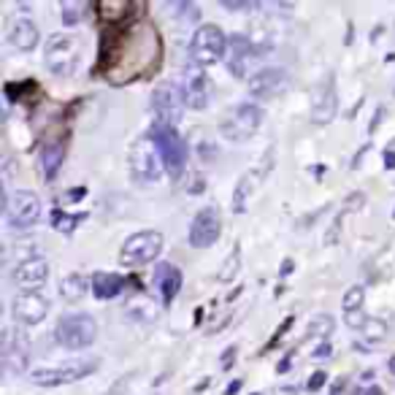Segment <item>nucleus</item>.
Masks as SVG:
<instances>
[{"mask_svg": "<svg viewBox=\"0 0 395 395\" xmlns=\"http://www.w3.org/2000/svg\"><path fill=\"white\" fill-rule=\"evenodd\" d=\"M290 90V74L285 68H260L258 74L249 76V92L252 98H279Z\"/></svg>", "mask_w": 395, "mask_h": 395, "instance_id": "obj_13", "label": "nucleus"}, {"mask_svg": "<svg viewBox=\"0 0 395 395\" xmlns=\"http://www.w3.org/2000/svg\"><path fill=\"white\" fill-rule=\"evenodd\" d=\"M46 279H49V263L44 258L19 260L16 268L11 271V282L19 290H38Z\"/></svg>", "mask_w": 395, "mask_h": 395, "instance_id": "obj_16", "label": "nucleus"}, {"mask_svg": "<svg viewBox=\"0 0 395 395\" xmlns=\"http://www.w3.org/2000/svg\"><path fill=\"white\" fill-rule=\"evenodd\" d=\"M206 187H203V176H195L193 179V184H190V195H200Z\"/></svg>", "mask_w": 395, "mask_h": 395, "instance_id": "obj_41", "label": "nucleus"}, {"mask_svg": "<svg viewBox=\"0 0 395 395\" xmlns=\"http://www.w3.org/2000/svg\"><path fill=\"white\" fill-rule=\"evenodd\" d=\"M8 41L19 52H33L38 46V41H41V33H38V28L33 25L30 19L16 16L14 22H11V28H8Z\"/></svg>", "mask_w": 395, "mask_h": 395, "instance_id": "obj_19", "label": "nucleus"}, {"mask_svg": "<svg viewBox=\"0 0 395 395\" xmlns=\"http://www.w3.org/2000/svg\"><path fill=\"white\" fill-rule=\"evenodd\" d=\"M228 55V38L222 28L217 25H200L193 38H190V57L195 65L206 68V65H214V62L225 60Z\"/></svg>", "mask_w": 395, "mask_h": 395, "instance_id": "obj_4", "label": "nucleus"}, {"mask_svg": "<svg viewBox=\"0 0 395 395\" xmlns=\"http://www.w3.org/2000/svg\"><path fill=\"white\" fill-rule=\"evenodd\" d=\"M236 355H239V347H236V344H230L228 350L222 352V368H225V371H228L230 365H233V360H236Z\"/></svg>", "mask_w": 395, "mask_h": 395, "instance_id": "obj_37", "label": "nucleus"}, {"mask_svg": "<svg viewBox=\"0 0 395 395\" xmlns=\"http://www.w3.org/2000/svg\"><path fill=\"white\" fill-rule=\"evenodd\" d=\"M384 168H387V171H395V152L393 149H387V152H384Z\"/></svg>", "mask_w": 395, "mask_h": 395, "instance_id": "obj_44", "label": "nucleus"}, {"mask_svg": "<svg viewBox=\"0 0 395 395\" xmlns=\"http://www.w3.org/2000/svg\"><path fill=\"white\" fill-rule=\"evenodd\" d=\"M390 371L395 374V357H390Z\"/></svg>", "mask_w": 395, "mask_h": 395, "instance_id": "obj_48", "label": "nucleus"}, {"mask_svg": "<svg viewBox=\"0 0 395 395\" xmlns=\"http://www.w3.org/2000/svg\"><path fill=\"white\" fill-rule=\"evenodd\" d=\"M149 141L157 147V152L163 157V166L168 168V173L171 176H179L184 171V163H187V144L176 133V127L163 120H154L152 127H149Z\"/></svg>", "mask_w": 395, "mask_h": 395, "instance_id": "obj_2", "label": "nucleus"}, {"mask_svg": "<svg viewBox=\"0 0 395 395\" xmlns=\"http://www.w3.org/2000/svg\"><path fill=\"white\" fill-rule=\"evenodd\" d=\"M222 6H225V8H230V11H244V8H258V3H233V0H225Z\"/></svg>", "mask_w": 395, "mask_h": 395, "instance_id": "obj_39", "label": "nucleus"}, {"mask_svg": "<svg viewBox=\"0 0 395 395\" xmlns=\"http://www.w3.org/2000/svg\"><path fill=\"white\" fill-rule=\"evenodd\" d=\"M344 214H347V212L338 214V217L333 219V225L328 228L325 239H322V244H325V246H336V244H338V239H341V222H344Z\"/></svg>", "mask_w": 395, "mask_h": 395, "instance_id": "obj_31", "label": "nucleus"}, {"mask_svg": "<svg viewBox=\"0 0 395 395\" xmlns=\"http://www.w3.org/2000/svg\"><path fill=\"white\" fill-rule=\"evenodd\" d=\"M184 98H187V106L200 111V108L209 106V101H212L214 95V84L212 79L203 74V68L200 65H190L187 71H184Z\"/></svg>", "mask_w": 395, "mask_h": 395, "instance_id": "obj_14", "label": "nucleus"}, {"mask_svg": "<svg viewBox=\"0 0 395 395\" xmlns=\"http://www.w3.org/2000/svg\"><path fill=\"white\" fill-rule=\"evenodd\" d=\"M219 233H222V217L214 206H206L195 214V219L190 225V246L206 249V246L217 244Z\"/></svg>", "mask_w": 395, "mask_h": 395, "instance_id": "obj_12", "label": "nucleus"}, {"mask_svg": "<svg viewBox=\"0 0 395 395\" xmlns=\"http://www.w3.org/2000/svg\"><path fill=\"white\" fill-rule=\"evenodd\" d=\"M154 285L163 292V301L171 304L182 290V271L176 265H171V263H160L157 271H154Z\"/></svg>", "mask_w": 395, "mask_h": 395, "instance_id": "obj_20", "label": "nucleus"}, {"mask_svg": "<svg viewBox=\"0 0 395 395\" xmlns=\"http://www.w3.org/2000/svg\"><path fill=\"white\" fill-rule=\"evenodd\" d=\"M87 195V187H76V190H71V198L74 200H79V198H84Z\"/></svg>", "mask_w": 395, "mask_h": 395, "instance_id": "obj_46", "label": "nucleus"}, {"mask_svg": "<svg viewBox=\"0 0 395 395\" xmlns=\"http://www.w3.org/2000/svg\"><path fill=\"white\" fill-rule=\"evenodd\" d=\"M87 290H92V282H87L84 274H68L60 279V295L71 304L81 301L87 295Z\"/></svg>", "mask_w": 395, "mask_h": 395, "instance_id": "obj_23", "label": "nucleus"}, {"mask_svg": "<svg viewBox=\"0 0 395 395\" xmlns=\"http://www.w3.org/2000/svg\"><path fill=\"white\" fill-rule=\"evenodd\" d=\"M79 19H81V14H79V6H74V3L62 6V22H65L68 28H74Z\"/></svg>", "mask_w": 395, "mask_h": 395, "instance_id": "obj_34", "label": "nucleus"}, {"mask_svg": "<svg viewBox=\"0 0 395 395\" xmlns=\"http://www.w3.org/2000/svg\"><path fill=\"white\" fill-rule=\"evenodd\" d=\"M255 57V49H252V38L244 35V33H236L228 41V55H225V62H228L230 74L236 79L246 76V62Z\"/></svg>", "mask_w": 395, "mask_h": 395, "instance_id": "obj_17", "label": "nucleus"}, {"mask_svg": "<svg viewBox=\"0 0 395 395\" xmlns=\"http://www.w3.org/2000/svg\"><path fill=\"white\" fill-rule=\"evenodd\" d=\"M393 217H395V212H393Z\"/></svg>", "mask_w": 395, "mask_h": 395, "instance_id": "obj_50", "label": "nucleus"}, {"mask_svg": "<svg viewBox=\"0 0 395 395\" xmlns=\"http://www.w3.org/2000/svg\"><path fill=\"white\" fill-rule=\"evenodd\" d=\"M239 265H241V252H239V246H233V252H230V258L222 263V268H219V282H233L236 279V274H239Z\"/></svg>", "mask_w": 395, "mask_h": 395, "instance_id": "obj_27", "label": "nucleus"}, {"mask_svg": "<svg viewBox=\"0 0 395 395\" xmlns=\"http://www.w3.org/2000/svg\"><path fill=\"white\" fill-rule=\"evenodd\" d=\"M130 176L133 182L141 184V187H149V184L160 182L163 176V157L157 152L149 138H138L136 144L130 147Z\"/></svg>", "mask_w": 395, "mask_h": 395, "instance_id": "obj_6", "label": "nucleus"}, {"mask_svg": "<svg viewBox=\"0 0 395 395\" xmlns=\"http://www.w3.org/2000/svg\"><path fill=\"white\" fill-rule=\"evenodd\" d=\"M336 328V319L331 314H314V319L309 322V328H306V338H328V336L333 333Z\"/></svg>", "mask_w": 395, "mask_h": 395, "instance_id": "obj_25", "label": "nucleus"}, {"mask_svg": "<svg viewBox=\"0 0 395 395\" xmlns=\"http://www.w3.org/2000/svg\"><path fill=\"white\" fill-rule=\"evenodd\" d=\"M65 163V138L60 136H52L46 138L41 144V152H38V166H41V173L44 179H55L57 171Z\"/></svg>", "mask_w": 395, "mask_h": 395, "instance_id": "obj_18", "label": "nucleus"}, {"mask_svg": "<svg viewBox=\"0 0 395 395\" xmlns=\"http://www.w3.org/2000/svg\"><path fill=\"white\" fill-rule=\"evenodd\" d=\"M263 125V108L258 103H239L225 114L222 120V136L233 141V144H241L255 136Z\"/></svg>", "mask_w": 395, "mask_h": 395, "instance_id": "obj_7", "label": "nucleus"}, {"mask_svg": "<svg viewBox=\"0 0 395 395\" xmlns=\"http://www.w3.org/2000/svg\"><path fill=\"white\" fill-rule=\"evenodd\" d=\"M184 106H187V98H184V90L179 84H157L152 92V111L157 114V120L168 122L176 127V122H182L184 117Z\"/></svg>", "mask_w": 395, "mask_h": 395, "instance_id": "obj_10", "label": "nucleus"}, {"mask_svg": "<svg viewBox=\"0 0 395 395\" xmlns=\"http://www.w3.org/2000/svg\"><path fill=\"white\" fill-rule=\"evenodd\" d=\"M241 384H244L241 379L230 382V384H228V390H225V395H236V393H239V390H241Z\"/></svg>", "mask_w": 395, "mask_h": 395, "instance_id": "obj_45", "label": "nucleus"}, {"mask_svg": "<svg viewBox=\"0 0 395 395\" xmlns=\"http://www.w3.org/2000/svg\"><path fill=\"white\" fill-rule=\"evenodd\" d=\"M344 322H347V328H352V331H363L368 317L360 314V311H350V314H344Z\"/></svg>", "mask_w": 395, "mask_h": 395, "instance_id": "obj_33", "label": "nucleus"}, {"mask_svg": "<svg viewBox=\"0 0 395 395\" xmlns=\"http://www.w3.org/2000/svg\"><path fill=\"white\" fill-rule=\"evenodd\" d=\"M290 325H292V317L285 319V325H282V328H279V331H276V333H274V338H271V344H268V350H271V347H276V341H279L282 336L287 333V331H290Z\"/></svg>", "mask_w": 395, "mask_h": 395, "instance_id": "obj_40", "label": "nucleus"}, {"mask_svg": "<svg viewBox=\"0 0 395 395\" xmlns=\"http://www.w3.org/2000/svg\"><path fill=\"white\" fill-rule=\"evenodd\" d=\"M160 57V38L149 22L138 19L133 25L108 35V52L101 55L98 71L114 84H125L152 71Z\"/></svg>", "mask_w": 395, "mask_h": 395, "instance_id": "obj_1", "label": "nucleus"}, {"mask_svg": "<svg viewBox=\"0 0 395 395\" xmlns=\"http://www.w3.org/2000/svg\"><path fill=\"white\" fill-rule=\"evenodd\" d=\"M98 336V325L90 314H68L57 322L55 338L65 350H87Z\"/></svg>", "mask_w": 395, "mask_h": 395, "instance_id": "obj_8", "label": "nucleus"}, {"mask_svg": "<svg viewBox=\"0 0 395 395\" xmlns=\"http://www.w3.org/2000/svg\"><path fill=\"white\" fill-rule=\"evenodd\" d=\"M331 344H328V341H322V344H319L317 350L311 352V357H314V360H325V357H331Z\"/></svg>", "mask_w": 395, "mask_h": 395, "instance_id": "obj_38", "label": "nucleus"}, {"mask_svg": "<svg viewBox=\"0 0 395 395\" xmlns=\"http://www.w3.org/2000/svg\"><path fill=\"white\" fill-rule=\"evenodd\" d=\"M365 206V193H352L344 198V212H360Z\"/></svg>", "mask_w": 395, "mask_h": 395, "instance_id": "obj_32", "label": "nucleus"}, {"mask_svg": "<svg viewBox=\"0 0 395 395\" xmlns=\"http://www.w3.org/2000/svg\"><path fill=\"white\" fill-rule=\"evenodd\" d=\"M328 382V377H325V371H314L311 374V379H309V384H306V390H311V393H317L319 387Z\"/></svg>", "mask_w": 395, "mask_h": 395, "instance_id": "obj_35", "label": "nucleus"}, {"mask_svg": "<svg viewBox=\"0 0 395 395\" xmlns=\"http://www.w3.org/2000/svg\"><path fill=\"white\" fill-rule=\"evenodd\" d=\"M363 333L368 341H382V338L387 336V322H382V319H377V317H368Z\"/></svg>", "mask_w": 395, "mask_h": 395, "instance_id": "obj_30", "label": "nucleus"}, {"mask_svg": "<svg viewBox=\"0 0 395 395\" xmlns=\"http://www.w3.org/2000/svg\"><path fill=\"white\" fill-rule=\"evenodd\" d=\"M33 384H38V387H57V384H68L65 379V371L60 368H35L30 374Z\"/></svg>", "mask_w": 395, "mask_h": 395, "instance_id": "obj_24", "label": "nucleus"}, {"mask_svg": "<svg viewBox=\"0 0 395 395\" xmlns=\"http://www.w3.org/2000/svg\"><path fill=\"white\" fill-rule=\"evenodd\" d=\"M125 287V279L120 274H106V271H98V274L92 276V292H95V298H101V301H108V298H117Z\"/></svg>", "mask_w": 395, "mask_h": 395, "instance_id": "obj_22", "label": "nucleus"}, {"mask_svg": "<svg viewBox=\"0 0 395 395\" xmlns=\"http://www.w3.org/2000/svg\"><path fill=\"white\" fill-rule=\"evenodd\" d=\"M344 387H347V377H338V379L333 382V387H331V395H341Z\"/></svg>", "mask_w": 395, "mask_h": 395, "instance_id": "obj_43", "label": "nucleus"}, {"mask_svg": "<svg viewBox=\"0 0 395 395\" xmlns=\"http://www.w3.org/2000/svg\"><path fill=\"white\" fill-rule=\"evenodd\" d=\"M384 114H387V108H384V106L377 108V114H374V120H371V125H368V136L379 130V125H382V122H384Z\"/></svg>", "mask_w": 395, "mask_h": 395, "instance_id": "obj_36", "label": "nucleus"}, {"mask_svg": "<svg viewBox=\"0 0 395 395\" xmlns=\"http://www.w3.org/2000/svg\"><path fill=\"white\" fill-rule=\"evenodd\" d=\"M365 301V290L360 287V285H355V287H350L347 292H344V298H341V309L350 314V311H360V306H363Z\"/></svg>", "mask_w": 395, "mask_h": 395, "instance_id": "obj_29", "label": "nucleus"}, {"mask_svg": "<svg viewBox=\"0 0 395 395\" xmlns=\"http://www.w3.org/2000/svg\"><path fill=\"white\" fill-rule=\"evenodd\" d=\"M3 363L8 371H14V374H22L25 368H28V350H6L3 352Z\"/></svg>", "mask_w": 395, "mask_h": 395, "instance_id": "obj_28", "label": "nucleus"}, {"mask_svg": "<svg viewBox=\"0 0 395 395\" xmlns=\"http://www.w3.org/2000/svg\"><path fill=\"white\" fill-rule=\"evenodd\" d=\"M92 8H98V19L101 22L117 25V22H125L130 16L133 3L130 0H101V3H92Z\"/></svg>", "mask_w": 395, "mask_h": 395, "instance_id": "obj_21", "label": "nucleus"}, {"mask_svg": "<svg viewBox=\"0 0 395 395\" xmlns=\"http://www.w3.org/2000/svg\"><path fill=\"white\" fill-rule=\"evenodd\" d=\"M11 314L22 325H38L49 314V301L41 292H19L11 304Z\"/></svg>", "mask_w": 395, "mask_h": 395, "instance_id": "obj_15", "label": "nucleus"}, {"mask_svg": "<svg viewBox=\"0 0 395 395\" xmlns=\"http://www.w3.org/2000/svg\"><path fill=\"white\" fill-rule=\"evenodd\" d=\"M252 395H260V393H252Z\"/></svg>", "mask_w": 395, "mask_h": 395, "instance_id": "obj_49", "label": "nucleus"}, {"mask_svg": "<svg viewBox=\"0 0 395 395\" xmlns=\"http://www.w3.org/2000/svg\"><path fill=\"white\" fill-rule=\"evenodd\" d=\"M368 395H384V393H382V387H377V384H371V387H368Z\"/></svg>", "mask_w": 395, "mask_h": 395, "instance_id": "obj_47", "label": "nucleus"}, {"mask_svg": "<svg viewBox=\"0 0 395 395\" xmlns=\"http://www.w3.org/2000/svg\"><path fill=\"white\" fill-rule=\"evenodd\" d=\"M44 62L55 76H74L79 65V41L68 33H55L46 38Z\"/></svg>", "mask_w": 395, "mask_h": 395, "instance_id": "obj_5", "label": "nucleus"}, {"mask_svg": "<svg viewBox=\"0 0 395 395\" xmlns=\"http://www.w3.org/2000/svg\"><path fill=\"white\" fill-rule=\"evenodd\" d=\"M87 219V214L81 212V214H65V212H57L52 214V228L55 230H60V233H74L76 230V225H81Z\"/></svg>", "mask_w": 395, "mask_h": 395, "instance_id": "obj_26", "label": "nucleus"}, {"mask_svg": "<svg viewBox=\"0 0 395 395\" xmlns=\"http://www.w3.org/2000/svg\"><path fill=\"white\" fill-rule=\"evenodd\" d=\"M163 249V236L157 230H141L133 233L127 241L122 244L120 249V263L122 265H144V263H152Z\"/></svg>", "mask_w": 395, "mask_h": 395, "instance_id": "obj_9", "label": "nucleus"}, {"mask_svg": "<svg viewBox=\"0 0 395 395\" xmlns=\"http://www.w3.org/2000/svg\"><path fill=\"white\" fill-rule=\"evenodd\" d=\"M3 214H6V225L11 230H28L41 217V200L30 190H16V193L3 190Z\"/></svg>", "mask_w": 395, "mask_h": 395, "instance_id": "obj_3", "label": "nucleus"}, {"mask_svg": "<svg viewBox=\"0 0 395 395\" xmlns=\"http://www.w3.org/2000/svg\"><path fill=\"white\" fill-rule=\"evenodd\" d=\"M292 268H295V263L292 260H282V265H279V276H290L292 274Z\"/></svg>", "mask_w": 395, "mask_h": 395, "instance_id": "obj_42", "label": "nucleus"}, {"mask_svg": "<svg viewBox=\"0 0 395 395\" xmlns=\"http://www.w3.org/2000/svg\"><path fill=\"white\" fill-rule=\"evenodd\" d=\"M336 108H338V95H336V79L333 74H325L317 81L311 92V122L314 125H328L333 122Z\"/></svg>", "mask_w": 395, "mask_h": 395, "instance_id": "obj_11", "label": "nucleus"}]
</instances>
